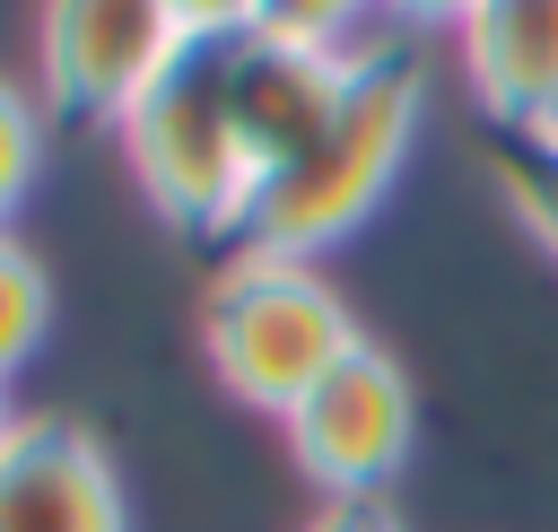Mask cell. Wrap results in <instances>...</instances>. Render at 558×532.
Instances as JSON below:
<instances>
[{
    "mask_svg": "<svg viewBox=\"0 0 558 532\" xmlns=\"http://www.w3.org/2000/svg\"><path fill=\"white\" fill-rule=\"evenodd\" d=\"M44 323H52V288H44V262H35L17 235H0V384H9V375L35 358Z\"/></svg>",
    "mask_w": 558,
    "mask_h": 532,
    "instance_id": "obj_8",
    "label": "cell"
},
{
    "mask_svg": "<svg viewBox=\"0 0 558 532\" xmlns=\"http://www.w3.org/2000/svg\"><path fill=\"white\" fill-rule=\"evenodd\" d=\"M453 35H462V78H471L480 113L506 122V140H532L558 113V9L488 0V9H462Z\"/></svg>",
    "mask_w": 558,
    "mask_h": 532,
    "instance_id": "obj_7",
    "label": "cell"
},
{
    "mask_svg": "<svg viewBox=\"0 0 558 532\" xmlns=\"http://www.w3.org/2000/svg\"><path fill=\"white\" fill-rule=\"evenodd\" d=\"M0 532H131L113 454L78 419H26L0 454Z\"/></svg>",
    "mask_w": 558,
    "mask_h": 532,
    "instance_id": "obj_6",
    "label": "cell"
},
{
    "mask_svg": "<svg viewBox=\"0 0 558 532\" xmlns=\"http://www.w3.org/2000/svg\"><path fill=\"white\" fill-rule=\"evenodd\" d=\"M305 532H401V523L384 515V497H331Z\"/></svg>",
    "mask_w": 558,
    "mask_h": 532,
    "instance_id": "obj_11",
    "label": "cell"
},
{
    "mask_svg": "<svg viewBox=\"0 0 558 532\" xmlns=\"http://www.w3.org/2000/svg\"><path fill=\"white\" fill-rule=\"evenodd\" d=\"M35 166H44V113L17 78H0V235H9V209L26 201Z\"/></svg>",
    "mask_w": 558,
    "mask_h": 532,
    "instance_id": "obj_10",
    "label": "cell"
},
{
    "mask_svg": "<svg viewBox=\"0 0 558 532\" xmlns=\"http://www.w3.org/2000/svg\"><path fill=\"white\" fill-rule=\"evenodd\" d=\"M209 9L174 0H87V9H44L35 17V61H44V105L78 122H131L140 96L201 44Z\"/></svg>",
    "mask_w": 558,
    "mask_h": 532,
    "instance_id": "obj_4",
    "label": "cell"
},
{
    "mask_svg": "<svg viewBox=\"0 0 558 532\" xmlns=\"http://www.w3.org/2000/svg\"><path fill=\"white\" fill-rule=\"evenodd\" d=\"M201 340H209V366L235 401L253 410H296L366 331L349 323L340 288L314 270V262H279V253H235L201 305Z\"/></svg>",
    "mask_w": 558,
    "mask_h": 532,
    "instance_id": "obj_3",
    "label": "cell"
},
{
    "mask_svg": "<svg viewBox=\"0 0 558 532\" xmlns=\"http://www.w3.org/2000/svg\"><path fill=\"white\" fill-rule=\"evenodd\" d=\"M488 174H497V192L514 201V218L558 253V148H549V140H497Z\"/></svg>",
    "mask_w": 558,
    "mask_h": 532,
    "instance_id": "obj_9",
    "label": "cell"
},
{
    "mask_svg": "<svg viewBox=\"0 0 558 532\" xmlns=\"http://www.w3.org/2000/svg\"><path fill=\"white\" fill-rule=\"evenodd\" d=\"M279 427H288L296 471L323 488V506H331V497H384V480L410 462L418 401H410V375H401L375 340H357Z\"/></svg>",
    "mask_w": 558,
    "mask_h": 532,
    "instance_id": "obj_5",
    "label": "cell"
},
{
    "mask_svg": "<svg viewBox=\"0 0 558 532\" xmlns=\"http://www.w3.org/2000/svg\"><path fill=\"white\" fill-rule=\"evenodd\" d=\"M532 140H549V148H558V113H549V122H541V131H532Z\"/></svg>",
    "mask_w": 558,
    "mask_h": 532,
    "instance_id": "obj_13",
    "label": "cell"
},
{
    "mask_svg": "<svg viewBox=\"0 0 558 532\" xmlns=\"http://www.w3.org/2000/svg\"><path fill=\"white\" fill-rule=\"evenodd\" d=\"M17 427H26V410H17V401H9V384H0V454H9V436H17Z\"/></svg>",
    "mask_w": 558,
    "mask_h": 532,
    "instance_id": "obj_12",
    "label": "cell"
},
{
    "mask_svg": "<svg viewBox=\"0 0 558 532\" xmlns=\"http://www.w3.org/2000/svg\"><path fill=\"white\" fill-rule=\"evenodd\" d=\"M227 35H235V9H209L201 44L122 122V157H131L140 192L183 235H244L253 192H262L253 183V157L235 140V105H227Z\"/></svg>",
    "mask_w": 558,
    "mask_h": 532,
    "instance_id": "obj_2",
    "label": "cell"
},
{
    "mask_svg": "<svg viewBox=\"0 0 558 532\" xmlns=\"http://www.w3.org/2000/svg\"><path fill=\"white\" fill-rule=\"evenodd\" d=\"M418 105H427V70H418V52L366 44V61H357L340 113L314 131V148H305L296 166H279V174L253 192L244 253L314 262L323 244H340L349 227H366V209L384 201V183H392L401 157H410Z\"/></svg>",
    "mask_w": 558,
    "mask_h": 532,
    "instance_id": "obj_1",
    "label": "cell"
}]
</instances>
